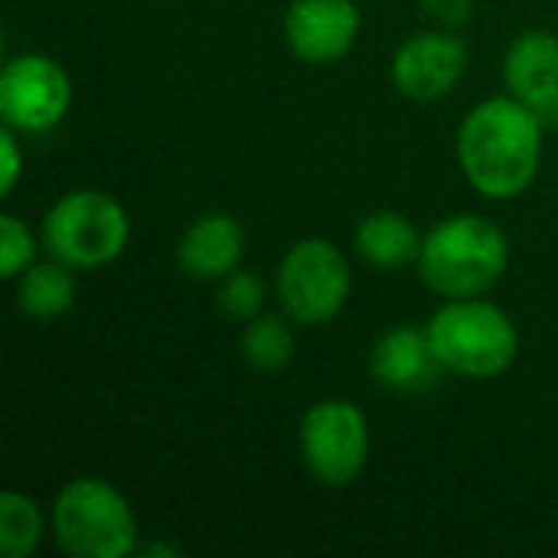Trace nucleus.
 <instances>
[{"label": "nucleus", "instance_id": "1", "mask_svg": "<svg viewBox=\"0 0 558 558\" xmlns=\"http://www.w3.org/2000/svg\"><path fill=\"white\" fill-rule=\"evenodd\" d=\"M546 124L539 114L507 95L477 101L458 124L454 154L474 193L494 203L520 199L539 177Z\"/></svg>", "mask_w": 558, "mask_h": 558}, {"label": "nucleus", "instance_id": "2", "mask_svg": "<svg viewBox=\"0 0 558 558\" xmlns=\"http://www.w3.org/2000/svg\"><path fill=\"white\" fill-rule=\"evenodd\" d=\"M415 268L422 284L445 301L484 298L510 268V239L481 213H454L425 232Z\"/></svg>", "mask_w": 558, "mask_h": 558}, {"label": "nucleus", "instance_id": "3", "mask_svg": "<svg viewBox=\"0 0 558 558\" xmlns=\"http://www.w3.org/2000/svg\"><path fill=\"white\" fill-rule=\"evenodd\" d=\"M425 330L438 366L471 383L497 379L520 360L517 320L484 298L445 301L428 317Z\"/></svg>", "mask_w": 558, "mask_h": 558}, {"label": "nucleus", "instance_id": "4", "mask_svg": "<svg viewBox=\"0 0 558 558\" xmlns=\"http://www.w3.org/2000/svg\"><path fill=\"white\" fill-rule=\"evenodd\" d=\"M49 526L69 558H124L137 553V517L131 500L101 477H72L59 487Z\"/></svg>", "mask_w": 558, "mask_h": 558}, {"label": "nucleus", "instance_id": "5", "mask_svg": "<svg viewBox=\"0 0 558 558\" xmlns=\"http://www.w3.org/2000/svg\"><path fill=\"white\" fill-rule=\"evenodd\" d=\"M43 248L75 271H95L118 262L131 245V216L105 190L82 186L62 193L39 222Z\"/></svg>", "mask_w": 558, "mask_h": 558}, {"label": "nucleus", "instance_id": "6", "mask_svg": "<svg viewBox=\"0 0 558 558\" xmlns=\"http://www.w3.org/2000/svg\"><path fill=\"white\" fill-rule=\"evenodd\" d=\"M353 291V268L347 252L324 239L307 235L294 242L275 271V298L281 314L298 327H324L337 320Z\"/></svg>", "mask_w": 558, "mask_h": 558}, {"label": "nucleus", "instance_id": "7", "mask_svg": "<svg viewBox=\"0 0 558 558\" xmlns=\"http://www.w3.org/2000/svg\"><path fill=\"white\" fill-rule=\"evenodd\" d=\"M369 418L350 399L314 402L298 425L304 471L333 490L350 487L369 464Z\"/></svg>", "mask_w": 558, "mask_h": 558}, {"label": "nucleus", "instance_id": "8", "mask_svg": "<svg viewBox=\"0 0 558 558\" xmlns=\"http://www.w3.org/2000/svg\"><path fill=\"white\" fill-rule=\"evenodd\" d=\"M72 108V78L46 52L10 56L0 69V121L23 137L46 134Z\"/></svg>", "mask_w": 558, "mask_h": 558}, {"label": "nucleus", "instance_id": "9", "mask_svg": "<svg viewBox=\"0 0 558 558\" xmlns=\"http://www.w3.org/2000/svg\"><path fill=\"white\" fill-rule=\"evenodd\" d=\"M468 62H471V49L464 36L445 26L425 29V33H412L396 46L389 62V78L402 98L428 105L448 98L461 85Z\"/></svg>", "mask_w": 558, "mask_h": 558}, {"label": "nucleus", "instance_id": "10", "mask_svg": "<svg viewBox=\"0 0 558 558\" xmlns=\"http://www.w3.org/2000/svg\"><path fill=\"white\" fill-rule=\"evenodd\" d=\"M281 29L294 59L307 65H333L353 52L363 13L353 0H291Z\"/></svg>", "mask_w": 558, "mask_h": 558}, {"label": "nucleus", "instance_id": "11", "mask_svg": "<svg viewBox=\"0 0 558 558\" xmlns=\"http://www.w3.org/2000/svg\"><path fill=\"white\" fill-rule=\"evenodd\" d=\"M245 229L229 213L196 216L177 242V268L196 281H222L242 268Z\"/></svg>", "mask_w": 558, "mask_h": 558}, {"label": "nucleus", "instance_id": "12", "mask_svg": "<svg viewBox=\"0 0 558 558\" xmlns=\"http://www.w3.org/2000/svg\"><path fill=\"white\" fill-rule=\"evenodd\" d=\"M438 369L428 330L415 324L386 330L369 353V376L389 392H422L435 383Z\"/></svg>", "mask_w": 558, "mask_h": 558}, {"label": "nucleus", "instance_id": "13", "mask_svg": "<svg viewBox=\"0 0 558 558\" xmlns=\"http://www.w3.org/2000/svg\"><path fill=\"white\" fill-rule=\"evenodd\" d=\"M504 85L530 108L558 95V36L553 29H526L504 52Z\"/></svg>", "mask_w": 558, "mask_h": 558}, {"label": "nucleus", "instance_id": "14", "mask_svg": "<svg viewBox=\"0 0 558 558\" xmlns=\"http://www.w3.org/2000/svg\"><path fill=\"white\" fill-rule=\"evenodd\" d=\"M422 232L415 229V222L396 209H379L369 213L366 219H360L356 232H353V248L356 255L379 268V271H402L409 265L418 262L422 252Z\"/></svg>", "mask_w": 558, "mask_h": 558}, {"label": "nucleus", "instance_id": "15", "mask_svg": "<svg viewBox=\"0 0 558 558\" xmlns=\"http://www.w3.org/2000/svg\"><path fill=\"white\" fill-rule=\"evenodd\" d=\"M16 311L29 320H56L75 307L78 298V281L75 268H69L59 258L33 262L16 281Z\"/></svg>", "mask_w": 558, "mask_h": 558}, {"label": "nucleus", "instance_id": "16", "mask_svg": "<svg viewBox=\"0 0 558 558\" xmlns=\"http://www.w3.org/2000/svg\"><path fill=\"white\" fill-rule=\"evenodd\" d=\"M291 317L288 314H258L242 327L239 337V350L242 360L262 373V376H275L281 369L291 366L294 360V330H291Z\"/></svg>", "mask_w": 558, "mask_h": 558}, {"label": "nucleus", "instance_id": "17", "mask_svg": "<svg viewBox=\"0 0 558 558\" xmlns=\"http://www.w3.org/2000/svg\"><path fill=\"white\" fill-rule=\"evenodd\" d=\"M46 536L43 507L23 490L0 494V553L7 558H29Z\"/></svg>", "mask_w": 558, "mask_h": 558}, {"label": "nucleus", "instance_id": "18", "mask_svg": "<svg viewBox=\"0 0 558 558\" xmlns=\"http://www.w3.org/2000/svg\"><path fill=\"white\" fill-rule=\"evenodd\" d=\"M216 301L229 320L248 324L252 317L265 314V281L248 268H235L232 275L222 278Z\"/></svg>", "mask_w": 558, "mask_h": 558}, {"label": "nucleus", "instance_id": "19", "mask_svg": "<svg viewBox=\"0 0 558 558\" xmlns=\"http://www.w3.org/2000/svg\"><path fill=\"white\" fill-rule=\"evenodd\" d=\"M39 245L43 239H36L33 229L20 216L3 213L0 216V278L16 281L36 262Z\"/></svg>", "mask_w": 558, "mask_h": 558}, {"label": "nucleus", "instance_id": "20", "mask_svg": "<svg viewBox=\"0 0 558 558\" xmlns=\"http://www.w3.org/2000/svg\"><path fill=\"white\" fill-rule=\"evenodd\" d=\"M20 137L13 128H3L0 131V196H10L23 177V147H20Z\"/></svg>", "mask_w": 558, "mask_h": 558}, {"label": "nucleus", "instance_id": "21", "mask_svg": "<svg viewBox=\"0 0 558 558\" xmlns=\"http://www.w3.org/2000/svg\"><path fill=\"white\" fill-rule=\"evenodd\" d=\"M418 7L425 10V16H432L445 29L464 26L474 13V0H418Z\"/></svg>", "mask_w": 558, "mask_h": 558}, {"label": "nucleus", "instance_id": "22", "mask_svg": "<svg viewBox=\"0 0 558 558\" xmlns=\"http://www.w3.org/2000/svg\"><path fill=\"white\" fill-rule=\"evenodd\" d=\"M144 556H177V549H170V546H147V549H141Z\"/></svg>", "mask_w": 558, "mask_h": 558}]
</instances>
